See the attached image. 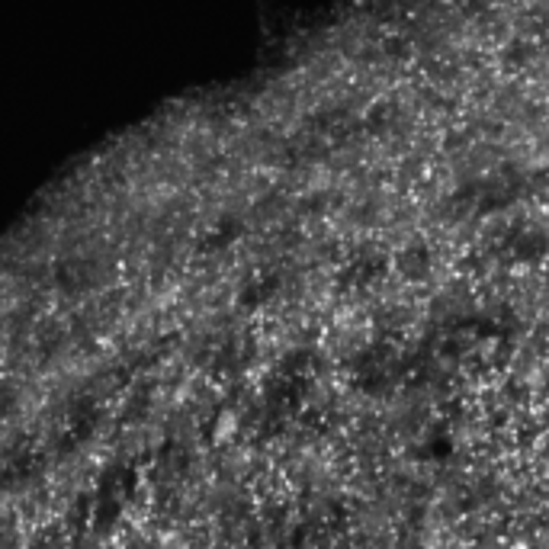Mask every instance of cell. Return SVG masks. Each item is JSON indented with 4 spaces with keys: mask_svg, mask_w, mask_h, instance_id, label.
<instances>
[{
    "mask_svg": "<svg viewBox=\"0 0 549 549\" xmlns=\"http://www.w3.org/2000/svg\"><path fill=\"white\" fill-rule=\"evenodd\" d=\"M514 549H527V546H514Z\"/></svg>",
    "mask_w": 549,
    "mask_h": 549,
    "instance_id": "obj_1",
    "label": "cell"
}]
</instances>
